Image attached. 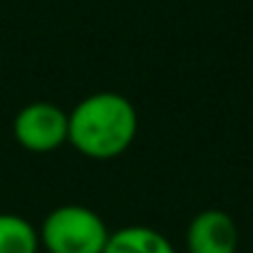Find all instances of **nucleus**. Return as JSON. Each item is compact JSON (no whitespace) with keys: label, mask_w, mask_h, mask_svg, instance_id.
<instances>
[{"label":"nucleus","mask_w":253,"mask_h":253,"mask_svg":"<svg viewBox=\"0 0 253 253\" xmlns=\"http://www.w3.org/2000/svg\"><path fill=\"white\" fill-rule=\"evenodd\" d=\"M137 134V107L119 92H92L70 109L67 144L87 159H117L134 144Z\"/></svg>","instance_id":"nucleus-1"},{"label":"nucleus","mask_w":253,"mask_h":253,"mask_svg":"<svg viewBox=\"0 0 253 253\" xmlns=\"http://www.w3.org/2000/svg\"><path fill=\"white\" fill-rule=\"evenodd\" d=\"M104 218L80 204L52 209L40 226V246L47 253H104L109 241Z\"/></svg>","instance_id":"nucleus-2"},{"label":"nucleus","mask_w":253,"mask_h":253,"mask_svg":"<svg viewBox=\"0 0 253 253\" xmlns=\"http://www.w3.org/2000/svg\"><path fill=\"white\" fill-rule=\"evenodd\" d=\"M70 134V112L52 102H30L18 109L13 119V137L15 142L33 152L47 154L67 144Z\"/></svg>","instance_id":"nucleus-3"},{"label":"nucleus","mask_w":253,"mask_h":253,"mask_svg":"<svg viewBox=\"0 0 253 253\" xmlns=\"http://www.w3.org/2000/svg\"><path fill=\"white\" fill-rule=\"evenodd\" d=\"M189 253H236L238 251V226L221 209L199 211L186 228Z\"/></svg>","instance_id":"nucleus-4"},{"label":"nucleus","mask_w":253,"mask_h":253,"mask_svg":"<svg viewBox=\"0 0 253 253\" xmlns=\"http://www.w3.org/2000/svg\"><path fill=\"white\" fill-rule=\"evenodd\" d=\"M104 253H176L171 241L149 226H124L109 233Z\"/></svg>","instance_id":"nucleus-5"},{"label":"nucleus","mask_w":253,"mask_h":253,"mask_svg":"<svg viewBox=\"0 0 253 253\" xmlns=\"http://www.w3.org/2000/svg\"><path fill=\"white\" fill-rule=\"evenodd\" d=\"M40 231L18 213H0V253H38Z\"/></svg>","instance_id":"nucleus-6"}]
</instances>
